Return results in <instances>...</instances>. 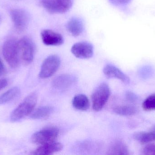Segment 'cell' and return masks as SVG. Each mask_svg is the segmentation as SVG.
Wrapping results in <instances>:
<instances>
[{
  "label": "cell",
  "instance_id": "ac0fdd59",
  "mask_svg": "<svg viewBox=\"0 0 155 155\" xmlns=\"http://www.w3.org/2000/svg\"><path fill=\"white\" fill-rule=\"evenodd\" d=\"M53 108L50 106H42L37 108L31 116L33 119H41L50 116L53 112Z\"/></svg>",
  "mask_w": 155,
  "mask_h": 155
},
{
  "label": "cell",
  "instance_id": "4316f807",
  "mask_svg": "<svg viewBox=\"0 0 155 155\" xmlns=\"http://www.w3.org/2000/svg\"><path fill=\"white\" fill-rule=\"evenodd\" d=\"M7 81L5 79H2L0 80V91L7 85Z\"/></svg>",
  "mask_w": 155,
  "mask_h": 155
},
{
  "label": "cell",
  "instance_id": "277c9868",
  "mask_svg": "<svg viewBox=\"0 0 155 155\" xmlns=\"http://www.w3.org/2000/svg\"><path fill=\"white\" fill-rule=\"evenodd\" d=\"M59 135L57 127L49 126L35 133L32 136L31 141L35 144L43 145L55 142Z\"/></svg>",
  "mask_w": 155,
  "mask_h": 155
},
{
  "label": "cell",
  "instance_id": "9a60e30c",
  "mask_svg": "<svg viewBox=\"0 0 155 155\" xmlns=\"http://www.w3.org/2000/svg\"><path fill=\"white\" fill-rule=\"evenodd\" d=\"M74 107L80 111H85L89 107V101L86 96L84 94H78L74 97L72 100Z\"/></svg>",
  "mask_w": 155,
  "mask_h": 155
},
{
  "label": "cell",
  "instance_id": "8fae6325",
  "mask_svg": "<svg viewBox=\"0 0 155 155\" xmlns=\"http://www.w3.org/2000/svg\"><path fill=\"white\" fill-rule=\"evenodd\" d=\"M104 74L107 78H116L125 84L130 83V78L120 69L114 66L107 65L103 70Z\"/></svg>",
  "mask_w": 155,
  "mask_h": 155
},
{
  "label": "cell",
  "instance_id": "5bb4252c",
  "mask_svg": "<svg viewBox=\"0 0 155 155\" xmlns=\"http://www.w3.org/2000/svg\"><path fill=\"white\" fill-rule=\"evenodd\" d=\"M134 138L142 144L155 142V126L147 132H139L135 134Z\"/></svg>",
  "mask_w": 155,
  "mask_h": 155
},
{
  "label": "cell",
  "instance_id": "44dd1931",
  "mask_svg": "<svg viewBox=\"0 0 155 155\" xmlns=\"http://www.w3.org/2000/svg\"><path fill=\"white\" fill-rule=\"evenodd\" d=\"M142 107L144 111L147 112L155 110V93L148 96L145 100Z\"/></svg>",
  "mask_w": 155,
  "mask_h": 155
},
{
  "label": "cell",
  "instance_id": "7c38bea8",
  "mask_svg": "<svg viewBox=\"0 0 155 155\" xmlns=\"http://www.w3.org/2000/svg\"><path fill=\"white\" fill-rule=\"evenodd\" d=\"M84 23L81 18L73 17L67 22L66 29L69 33L74 37L80 35L84 32Z\"/></svg>",
  "mask_w": 155,
  "mask_h": 155
},
{
  "label": "cell",
  "instance_id": "7402d4cb",
  "mask_svg": "<svg viewBox=\"0 0 155 155\" xmlns=\"http://www.w3.org/2000/svg\"><path fill=\"white\" fill-rule=\"evenodd\" d=\"M61 14L68 12L72 6L74 0H57Z\"/></svg>",
  "mask_w": 155,
  "mask_h": 155
},
{
  "label": "cell",
  "instance_id": "ffe728a7",
  "mask_svg": "<svg viewBox=\"0 0 155 155\" xmlns=\"http://www.w3.org/2000/svg\"><path fill=\"white\" fill-rule=\"evenodd\" d=\"M44 8L51 14H61L57 0H40Z\"/></svg>",
  "mask_w": 155,
  "mask_h": 155
},
{
  "label": "cell",
  "instance_id": "9c48e42d",
  "mask_svg": "<svg viewBox=\"0 0 155 155\" xmlns=\"http://www.w3.org/2000/svg\"><path fill=\"white\" fill-rule=\"evenodd\" d=\"M41 37L45 45L49 46H59L64 42L62 35L50 29H45L41 32Z\"/></svg>",
  "mask_w": 155,
  "mask_h": 155
},
{
  "label": "cell",
  "instance_id": "ba28073f",
  "mask_svg": "<svg viewBox=\"0 0 155 155\" xmlns=\"http://www.w3.org/2000/svg\"><path fill=\"white\" fill-rule=\"evenodd\" d=\"M73 54L80 59H88L93 56L94 47L87 42H82L74 44L71 49Z\"/></svg>",
  "mask_w": 155,
  "mask_h": 155
},
{
  "label": "cell",
  "instance_id": "484cf974",
  "mask_svg": "<svg viewBox=\"0 0 155 155\" xmlns=\"http://www.w3.org/2000/svg\"><path fill=\"white\" fill-rule=\"evenodd\" d=\"M6 70L5 66L4 65L2 59L0 58V76L5 74Z\"/></svg>",
  "mask_w": 155,
  "mask_h": 155
},
{
  "label": "cell",
  "instance_id": "52a82bcc",
  "mask_svg": "<svg viewBox=\"0 0 155 155\" xmlns=\"http://www.w3.org/2000/svg\"><path fill=\"white\" fill-rule=\"evenodd\" d=\"M11 16L15 28L20 32L25 31L29 24L30 17L26 11L20 9H12Z\"/></svg>",
  "mask_w": 155,
  "mask_h": 155
},
{
  "label": "cell",
  "instance_id": "3957f363",
  "mask_svg": "<svg viewBox=\"0 0 155 155\" xmlns=\"http://www.w3.org/2000/svg\"><path fill=\"white\" fill-rule=\"evenodd\" d=\"M110 95L109 86L102 83L96 88L92 96L93 108L96 112L101 111L107 103Z\"/></svg>",
  "mask_w": 155,
  "mask_h": 155
},
{
  "label": "cell",
  "instance_id": "6da1fadb",
  "mask_svg": "<svg viewBox=\"0 0 155 155\" xmlns=\"http://www.w3.org/2000/svg\"><path fill=\"white\" fill-rule=\"evenodd\" d=\"M37 96L33 93L25 98L11 114L10 120L12 122L20 121L29 115L33 111L37 103Z\"/></svg>",
  "mask_w": 155,
  "mask_h": 155
},
{
  "label": "cell",
  "instance_id": "603a6c76",
  "mask_svg": "<svg viewBox=\"0 0 155 155\" xmlns=\"http://www.w3.org/2000/svg\"><path fill=\"white\" fill-rule=\"evenodd\" d=\"M142 154L143 155H155V144H149L146 146L142 150Z\"/></svg>",
  "mask_w": 155,
  "mask_h": 155
},
{
  "label": "cell",
  "instance_id": "e0dca14e",
  "mask_svg": "<svg viewBox=\"0 0 155 155\" xmlns=\"http://www.w3.org/2000/svg\"><path fill=\"white\" fill-rule=\"evenodd\" d=\"M108 154L128 155L129 153L127 146L122 141H117L111 146Z\"/></svg>",
  "mask_w": 155,
  "mask_h": 155
},
{
  "label": "cell",
  "instance_id": "4fadbf2b",
  "mask_svg": "<svg viewBox=\"0 0 155 155\" xmlns=\"http://www.w3.org/2000/svg\"><path fill=\"white\" fill-rule=\"evenodd\" d=\"M63 148L61 143L53 142L50 143L41 145L34 152V155H51L60 152Z\"/></svg>",
  "mask_w": 155,
  "mask_h": 155
},
{
  "label": "cell",
  "instance_id": "cb8c5ba5",
  "mask_svg": "<svg viewBox=\"0 0 155 155\" xmlns=\"http://www.w3.org/2000/svg\"><path fill=\"white\" fill-rule=\"evenodd\" d=\"M109 2L116 6H125L129 4L132 0H109Z\"/></svg>",
  "mask_w": 155,
  "mask_h": 155
},
{
  "label": "cell",
  "instance_id": "7a4b0ae2",
  "mask_svg": "<svg viewBox=\"0 0 155 155\" xmlns=\"http://www.w3.org/2000/svg\"><path fill=\"white\" fill-rule=\"evenodd\" d=\"M3 55L7 63L12 68L18 67L21 62L18 42L15 39H8L4 43Z\"/></svg>",
  "mask_w": 155,
  "mask_h": 155
},
{
  "label": "cell",
  "instance_id": "5b68a950",
  "mask_svg": "<svg viewBox=\"0 0 155 155\" xmlns=\"http://www.w3.org/2000/svg\"><path fill=\"white\" fill-rule=\"evenodd\" d=\"M21 60L25 64H29L34 59L35 45L32 40L27 37H23L18 42Z\"/></svg>",
  "mask_w": 155,
  "mask_h": 155
},
{
  "label": "cell",
  "instance_id": "d6986e66",
  "mask_svg": "<svg viewBox=\"0 0 155 155\" xmlns=\"http://www.w3.org/2000/svg\"><path fill=\"white\" fill-rule=\"evenodd\" d=\"M20 94V88L17 86L12 87L0 96V104L9 103Z\"/></svg>",
  "mask_w": 155,
  "mask_h": 155
},
{
  "label": "cell",
  "instance_id": "d4e9b609",
  "mask_svg": "<svg viewBox=\"0 0 155 155\" xmlns=\"http://www.w3.org/2000/svg\"><path fill=\"white\" fill-rule=\"evenodd\" d=\"M127 99L130 102H134L136 100L137 96L134 93H131V92H127L126 95Z\"/></svg>",
  "mask_w": 155,
  "mask_h": 155
},
{
  "label": "cell",
  "instance_id": "8992f818",
  "mask_svg": "<svg viewBox=\"0 0 155 155\" xmlns=\"http://www.w3.org/2000/svg\"><path fill=\"white\" fill-rule=\"evenodd\" d=\"M61 59L55 55L48 56L43 62L39 73L40 78H47L53 75L59 69L61 65Z\"/></svg>",
  "mask_w": 155,
  "mask_h": 155
},
{
  "label": "cell",
  "instance_id": "2e32d148",
  "mask_svg": "<svg viewBox=\"0 0 155 155\" xmlns=\"http://www.w3.org/2000/svg\"><path fill=\"white\" fill-rule=\"evenodd\" d=\"M114 111L118 115L131 116L137 113V109L135 106L130 105H121L117 106L114 108Z\"/></svg>",
  "mask_w": 155,
  "mask_h": 155
},
{
  "label": "cell",
  "instance_id": "30bf717a",
  "mask_svg": "<svg viewBox=\"0 0 155 155\" xmlns=\"http://www.w3.org/2000/svg\"><path fill=\"white\" fill-rule=\"evenodd\" d=\"M76 81V77L74 76L64 74L58 76L54 79L52 86L57 90H66L72 86Z\"/></svg>",
  "mask_w": 155,
  "mask_h": 155
}]
</instances>
